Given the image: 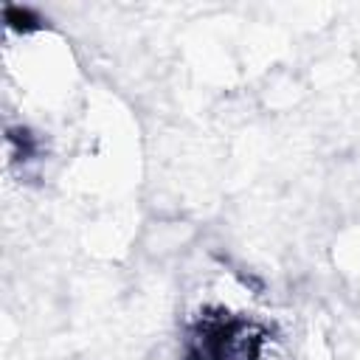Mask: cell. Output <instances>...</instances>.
Wrapping results in <instances>:
<instances>
[{"mask_svg": "<svg viewBox=\"0 0 360 360\" xmlns=\"http://www.w3.org/2000/svg\"><path fill=\"white\" fill-rule=\"evenodd\" d=\"M188 360H259V338L242 321H211L191 338Z\"/></svg>", "mask_w": 360, "mask_h": 360, "instance_id": "1", "label": "cell"}]
</instances>
